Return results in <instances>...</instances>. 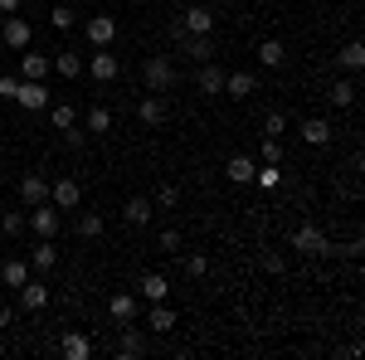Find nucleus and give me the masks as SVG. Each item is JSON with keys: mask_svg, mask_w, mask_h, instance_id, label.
I'll return each instance as SVG.
<instances>
[{"mask_svg": "<svg viewBox=\"0 0 365 360\" xmlns=\"http://www.w3.org/2000/svg\"><path fill=\"white\" fill-rule=\"evenodd\" d=\"M29 268H34V273H49V268H58V249H54V239H39V244L29 249Z\"/></svg>", "mask_w": 365, "mask_h": 360, "instance_id": "nucleus-15", "label": "nucleus"}, {"mask_svg": "<svg viewBox=\"0 0 365 360\" xmlns=\"http://www.w3.org/2000/svg\"><path fill=\"white\" fill-rule=\"evenodd\" d=\"M15 103L25 112H44L49 103H54V93L44 88V78H20V88H15Z\"/></svg>", "mask_w": 365, "mask_h": 360, "instance_id": "nucleus-3", "label": "nucleus"}, {"mask_svg": "<svg viewBox=\"0 0 365 360\" xmlns=\"http://www.w3.org/2000/svg\"><path fill=\"white\" fill-rule=\"evenodd\" d=\"M58 351H63V360H88V356H93V341H88L83 331H63Z\"/></svg>", "mask_w": 365, "mask_h": 360, "instance_id": "nucleus-20", "label": "nucleus"}, {"mask_svg": "<svg viewBox=\"0 0 365 360\" xmlns=\"http://www.w3.org/2000/svg\"><path fill=\"white\" fill-rule=\"evenodd\" d=\"M258 263H263V268H268V273H282V253H263V258H258Z\"/></svg>", "mask_w": 365, "mask_h": 360, "instance_id": "nucleus-43", "label": "nucleus"}, {"mask_svg": "<svg viewBox=\"0 0 365 360\" xmlns=\"http://www.w3.org/2000/svg\"><path fill=\"white\" fill-rule=\"evenodd\" d=\"M282 161V141L278 137H263V166H278Z\"/></svg>", "mask_w": 365, "mask_h": 360, "instance_id": "nucleus-37", "label": "nucleus"}, {"mask_svg": "<svg viewBox=\"0 0 365 360\" xmlns=\"http://www.w3.org/2000/svg\"><path fill=\"white\" fill-rule=\"evenodd\" d=\"M137 292L146 297V302H166L170 297V282L161 273H141V282H137Z\"/></svg>", "mask_w": 365, "mask_h": 360, "instance_id": "nucleus-22", "label": "nucleus"}, {"mask_svg": "<svg viewBox=\"0 0 365 360\" xmlns=\"http://www.w3.org/2000/svg\"><path fill=\"white\" fill-rule=\"evenodd\" d=\"M49 200V180L44 175H25L20 180V205H44Z\"/></svg>", "mask_w": 365, "mask_h": 360, "instance_id": "nucleus-24", "label": "nucleus"}, {"mask_svg": "<svg viewBox=\"0 0 365 360\" xmlns=\"http://www.w3.org/2000/svg\"><path fill=\"white\" fill-rule=\"evenodd\" d=\"M146 331H156V336L175 331V307H166V302H151V312H146Z\"/></svg>", "mask_w": 365, "mask_h": 360, "instance_id": "nucleus-16", "label": "nucleus"}, {"mask_svg": "<svg viewBox=\"0 0 365 360\" xmlns=\"http://www.w3.org/2000/svg\"><path fill=\"white\" fill-rule=\"evenodd\" d=\"M156 244H161V249H166V253H180V234H175V229H166V234H161Z\"/></svg>", "mask_w": 365, "mask_h": 360, "instance_id": "nucleus-42", "label": "nucleus"}, {"mask_svg": "<svg viewBox=\"0 0 365 360\" xmlns=\"http://www.w3.org/2000/svg\"><path fill=\"white\" fill-rule=\"evenodd\" d=\"M170 39L180 44V54L195 58V63H210V58H215V39H210V34H185V29H180V34H170Z\"/></svg>", "mask_w": 365, "mask_h": 360, "instance_id": "nucleus-8", "label": "nucleus"}, {"mask_svg": "<svg viewBox=\"0 0 365 360\" xmlns=\"http://www.w3.org/2000/svg\"><path fill=\"white\" fill-rule=\"evenodd\" d=\"M117 356H122V360H137V356H146V336H141L137 326H132V322L122 326V341H117Z\"/></svg>", "mask_w": 365, "mask_h": 360, "instance_id": "nucleus-19", "label": "nucleus"}, {"mask_svg": "<svg viewBox=\"0 0 365 360\" xmlns=\"http://www.w3.org/2000/svg\"><path fill=\"white\" fill-rule=\"evenodd\" d=\"M180 29H185V34H215V10H205V5H190V10L180 15Z\"/></svg>", "mask_w": 365, "mask_h": 360, "instance_id": "nucleus-12", "label": "nucleus"}, {"mask_svg": "<svg viewBox=\"0 0 365 360\" xmlns=\"http://www.w3.org/2000/svg\"><path fill=\"white\" fill-rule=\"evenodd\" d=\"M15 292H20V307H25V312H44V307H49V287L34 282V277H29L25 287H15Z\"/></svg>", "mask_w": 365, "mask_h": 360, "instance_id": "nucleus-18", "label": "nucleus"}, {"mask_svg": "<svg viewBox=\"0 0 365 360\" xmlns=\"http://www.w3.org/2000/svg\"><path fill=\"white\" fill-rule=\"evenodd\" d=\"M108 317H113L117 326H127V322H137V292H117L113 302H108Z\"/></svg>", "mask_w": 365, "mask_h": 360, "instance_id": "nucleus-17", "label": "nucleus"}, {"mask_svg": "<svg viewBox=\"0 0 365 360\" xmlns=\"http://www.w3.org/2000/svg\"><path fill=\"white\" fill-rule=\"evenodd\" d=\"M292 249L302 253V258H327V253H336V244H331L317 224H297V229H292Z\"/></svg>", "mask_w": 365, "mask_h": 360, "instance_id": "nucleus-2", "label": "nucleus"}, {"mask_svg": "<svg viewBox=\"0 0 365 360\" xmlns=\"http://www.w3.org/2000/svg\"><path fill=\"white\" fill-rule=\"evenodd\" d=\"M83 5H93V0H83Z\"/></svg>", "mask_w": 365, "mask_h": 360, "instance_id": "nucleus-47", "label": "nucleus"}, {"mask_svg": "<svg viewBox=\"0 0 365 360\" xmlns=\"http://www.w3.org/2000/svg\"><path fill=\"white\" fill-rule=\"evenodd\" d=\"M83 132H93V137L113 132V112H108V108H88L83 112Z\"/></svg>", "mask_w": 365, "mask_h": 360, "instance_id": "nucleus-29", "label": "nucleus"}, {"mask_svg": "<svg viewBox=\"0 0 365 360\" xmlns=\"http://www.w3.org/2000/svg\"><path fill=\"white\" fill-rule=\"evenodd\" d=\"M185 273H190V277H205V273H210V258H205V253H190V258H185Z\"/></svg>", "mask_w": 365, "mask_h": 360, "instance_id": "nucleus-39", "label": "nucleus"}, {"mask_svg": "<svg viewBox=\"0 0 365 360\" xmlns=\"http://www.w3.org/2000/svg\"><path fill=\"white\" fill-rule=\"evenodd\" d=\"M49 25H54L58 34H68V29L78 25V10H73V5H54V10H49Z\"/></svg>", "mask_w": 365, "mask_h": 360, "instance_id": "nucleus-32", "label": "nucleus"}, {"mask_svg": "<svg viewBox=\"0 0 365 360\" xmlns=\"http://www.w3.org/2000/svg\"><path fill=\"white\" fill-rule=\"evenodd\" d=\"M20 5L25 0H0V15H20Z\"/></svg>", "mask_w": 365, "mask_h": 360, "instance_id": "nucleus-45", "label": "nucleus"}, {"mask_svg": "<svg viewBox=\"0 0 365 360\" xmlns=\"http://www.w3.org/2000/svg\"><path fill=\"white\" fill-rule=\"evenodd\" d=\"M20 78H49V54L25 49V54H20Z\"/></svg>", "mask_w": 365, "mask_h": 360, "instance_id": "nucleus-26", "label": "nucleus"}, {"mask_svg": "<svg viewBox=\"0 0 365 360\" xmlns=\"http://www.w3.org/2000/svg\"><path fill=\"white\" fill-rule=\"evenodd\" d=\"M166 117H170V108H166L161 93H146V98L137 103V122H146V127H161Z\"/></svg>", "mask_w": 365, "mask_h": 360, "instance_id": "nucleus-10", "label": "nucleus"}, {"mask_svg": "<svg viewBox=\"0 0 365 360\" xmlns=\"http://www.w3.org/2000/svg\"><path fill=\"white\" fill-rule=\"evenodd\" d=\"M253 180H258V190H278L282 170L278 166H258V170H253Z\"/></svg>", "mask_w": 365, "mask_h": 360, "instance_id": "nucleus-34", "label": "nucleus"}, {"mask_svg": "<svg viewBox=\"0 0 365 360\" xmlns=\"http://www.w3.org/2000/svg\"><path fill=\"white\" fill-rule=\"evenodd\" d=\"M63 141H68V146H83V141H88V132H78V127H68V132H63Z\"/></svg>", "mask_w": 365, "mask_h": 360, "instance_id": "nucleus-44", "label": "nucleus"}, {"mask_svg": "<svg viewBox=\"0 0 365 360\" xmlns=\"http://www.w3.org/2000/svg\"><path fill=\"white\" fill-rule=\"evenodd\" d=\"M25 224H29V229H34V234H39V239H54V234H58V224H63V215H58L54 205L44 200V205H29Z\"/></svg>", "mask_w": 365, "mask_h": 360, "instance_id": "nucleus-5", "label": "nucleus"}, {"mask_svg": "<svg viewBox=\"0 0 365 360\" xmlns=\"http://www.w3.org/2000/svg\"><path fill=\"white\" fill-rule=\"evenodd\" d=\"M49 122H54V132H68V127H78V108L73 103H49Z\"/></svg>", "mask_w": 365, "mask_h": 360, "instance_id": "nucleus-28", "label": "nucleus"}, {"mask_svg": "<svg viewBox=\"0 0 365 360\" xmlns=\"http://www.w3.org/2000/svg\"><path fill=\"white\" fill-rule=\"evenodd\" d=\"M253 170H258V161H253V156H244V151L225 161V175L234 180V185H253Z\"/></svg>", "mask_w": 365, "mask_h": 360, "instance_id": "nucleus-13", "label": "nucleus"}, {"mask_svg": "<svg viewBox=\"0 0 365 360\" xmlns=\"http://www.w3.org/2000/svg\"><path fill=\"white\" fill-rule=\"evenodd\" d=\"M83 34H88V44H93V49H113L117 20H113V15H88V20H83Z\"/></svg>", "mask_w": 365, "mask_h": 360, "instance_id": "nucleus-6", "label": "nucleus"}, {"mask_svg": "<svg viewBox=\"0 0 365 360\" xmlns=\"http://www.w3.org/2000/svg\"><path fill=\"white\" fill-rule=\"evenodd\" d=\"M0 229H5V234H25V215H20V210H5Z\"/></svg>", "mask_w": 365, "mask_h": 360, "instance_id": "nucleus-38", "label": "nucleus"}, {"mask_svg": "<svg viewBox=\"0 0 365 360\" xmlns=\"http://www.w3.org/2000/svg\"><path fill=\"white\" fill-rule=\"evenodd\" d=\"M151 215H156V210H151V200H141V195H132V200L122 205V220L132 224V229H141V224H151Z\"/></svg>", "mask_w": 365, "mask_h": 360, "instance_id": "nucleus-25", "label": "nucleus"}, {"mask_svg": "<svg viewBox=\"0 0 365 360\" xmlns=\"http://www.w3.org/2000/svg\"><path fill=\"white\" fill-rule=\"evenodd\" d=\"M297 137L307 141V146H327V141H331V122H322V117H307V122L297 127Z\"/></svg>", "mask_w": 365, "mask_h": 360, "instance_id": "nucleus-23", "label": "nucleus"}, {"mask_svg": "<svg viewBox=\"0 0 365 360\" xmlns=\"http://www.w3.org/2000/svg\"><path fill=\"white\" fill-rule=\"evenodd\" d=\"M15 88H20V73H0V98L15 103Z\"/></svg>", "mask_w": 365, "mask_h": 360, "instance_id": "nucleus-41", "label": "nucleus"}, {"mask_svg": "<svg viewBox=\"0 0 365 360\" xmlns=\"http://www.w3.org/2000/svg\"><path fill=\"white\" fill-rule=\"evenodd\" d=\"M282 132H287V117H282V112H268V117H263V137L282 141Z\"/></svg>", "mask_w": 365, "mask_h": 360, "instance_id": "nucleus-36", "label": "nucleus"}, {"mask_svg": "<svg viewBox=\"0 0 365 360\" xmlns=\"http://www.w3.org/2000/svg\"><path fill=\"white\" fill-rule=\"evenodd\" d=\"M78 234L83 239H103V215H78Z\"/></svg>", "mask_w": 365, "mask_h": 360, "instance_id": "nucleus-35", "label": "nucleus"}, {"mask_svg": "<svg viewBox=\"0 0 365 360\" xmlns=\"http://www.w3.org/2000/svg\"><path fill=\"white\" fill-rule=\"evenodd\" d=\"M0 44H5V49H29V44H34V25H29L25 15H5Z\"/></svg>", "mask_w": 365, "mask_h": 360, "instance_id": "nucleus-4", "label": "nucleus"}, {"mask_svg": "<svg viewBox=\"0 0 365 360\" xmlns=\"http://www.w3.org/2000/svg\"><path fill=\"white\" fill-rule=\"evenodd\" d=\"M0 282H5V287H25V282H29V263H25V258H5Z\"/></svg>", "mask_w": 365, "mask_h": 360, "instance_id": "nucleus-27", "label": "nucleus"}, {"mask_svg": "<svg viewBox=\"0 0 365 360\" xmlns=\"http://www.w3.org/2000/svg\"><path fill=\"white\" fill-rule=\"evenodd\" d=\"M156 205H161V210H175V205H180V190H175V185H161V190H156Z\"/></svg>", "mask_w": 365, "mask_h": 360, "instance_id": "nucleus-40", "label": "nucleus"}, {"mask_svg": "<svg viewBox=\"0 0 365 360\" xmlns=\"http://www.w3.org/2000/svg\"><path fill=\"white\" fill-rule=\"evenodd\" d=\"M49 73H58V78H78V73H83V54H73V49H58V54L49 58Z\"/></svg>", "mask_w": 365, "mask_h": 360, "instance_id": "nucleus-14", "label": "nucleus"}, {"mask_svg": "<svg viewBox=\"0 0 365 360\" xmlns=\"http://www.w3.org/2000/svg\"><path fill=\"white\" fill-rule=\"evenodd\" d=\"M327 98H331V103H336V108H351V103H356V83H351V78H336V83H331V93H327Z\"/></svg>", "mask_w": 365, "mask_h": 360, "instance_id": "nucleus-33", "label": "nucleus"}, {"mask_svg": "<svg viewBox=\"0 0 365 360\" xmlns=\"http://www.w3.org/2000/svg\"><path fill=\"white\" fill-rule=\"evenodd\" d=\"M253 93H258V78H253L249 68H239V73H225V98L244 103V98H253Z\"/></svg>", "mask_w": 365, "mask_h": 360, "instance_id": "nucleus-11", "label": "nucleus"}, {"mask_svg": "<svg viewBox=\"0 0 365 360\" xmlns=\"http://www.w3.org/2000/svg\"><path fill=\"white\" fill-rule=\"evenodd\" d=\"M282 58H287V49H282L278 39H263V44H258V63H263V68H282Z\"/></svg>", "mask_w": 365, "mask_h": 360, "instance_id": "nucleus-31", "label": "nucleus"}, {"mask_svg": "<svg viewBox=\"0 0 365 360\" xmlns=\"http://www.w3.org/2000/svg\"><path fill=\"white\" fill-rule=\"evenodd\" d=\"M49 205H54V210H78V205H83V185L68 180V175H58L54 185H49Z\"/></svg>", "mask_w": 365, "mask_h": 360, "instance_id": "nucleus-9", "label": "nucleus"}, {"mask_svg": "<svg viewBox=\"0 0 365 360\" xmlns=\"http://www.w3.org/2000/svg\"><path fill=\"white\" fill-rule=\"evenodd\" d=\"M175 83H180V73H175V63H170L166 54H151L141 63V88H146V93H170Z\"/></svg>", "mask_w": 365, "mask_h": 360, "instance_id": "nucleus-1", "label": "nucleus"}, {"mask_svg": "<svg viewBox=\"0 0 365 360\" xmlns=\"http://www.w3.org/2000/svg\"><path fill=\"white\" fill-rule=\"evenodd\" d=\"M10 322H15V312H10V307H0V331H5Z\"/></svg>", "mask_w": 365, "mask_h": 360, "instance_id": "nucleus-46", "label": "nucleus"}, {"mask_svg": "<svg viewBox=\"0 0 365 360\" xmlns=\"http://www.w3.org/2000/svg\"><path fill=\"white\" fill-rule=\"evenodd\" d=\"M195 83H200V93H205V98H220V93H225V73L215 68V58H210V63H200Z\"/></svg>", "mask_w": 365, "mask_h": 360, "instance_id": "nucleus-21", "label": "nucleus"}, {"mask_svg": "<svg viewBox=\"0 0 365 360\" xmlns=\"http://www.w3.org/2000/svg\"><path fill=\"white\" fill-rule=\"evenodd\" d=\"M83 73H93L98 83H113L117 73H122V58H117L113 49H98V54H88V58H83Z\"/></svg>", "mask_w": 365, "mask_h": 360, "instance_id": "nucleus-7", "label": "nucleus"}, {"mask_svg": "<svg viewBox=\"0 0 365 360\" xmlns=\"http://www.w3.org/2000/svg\"><path fill=\"white\" fill-rule=\"evenodd\" d=\"M336 58H341V68H346V73H361V68H365V44H361V39H351Z\"/></svg>", "mask_w": 365, "mask_h": 360, "instance_id": "nucleus-30", "label": "nucleus"}]
</instances>
